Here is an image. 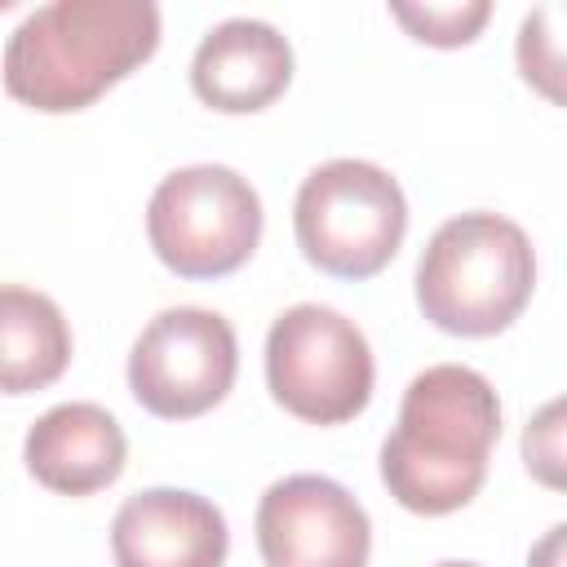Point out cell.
Wrapping results in <instances>:
<instances>
[{
    "label": "cell",
    "mask_w": 567,
    "mask_h": 567,
    "mask_svg": "<svg viewBox=\"0 0 567 567\" xmlns=\"http://www.w3.org/2000/svg\"><path fill=\"white\" fill-rule=\"evenodd\" d=\"M146 239L182 279L235 275L261 244V199L252 182L226 164L177 168L151 190Z\"/></svg>",
    "instance_id": "5b68a950"
},
{
    "label": "cell",
    "mask_w": 567,
    "mask_h": 567,
    "mask_svg": "<svg viewBox=\"0 0 567 567\" xmlns=\"http://www.w3.org/2000/svg\"><path fill=\"white\" fill-rule=\"evenodd\" d=\"M226 554V514L186 487H146L111 518L115 567H221Z\"/></svg>",
    "instance_id": "9c48e42d"
},
{
    "label": "cell",
    "mask_w": 567,
    "mask_h": 567,
    "mask_svg": "<svg viewBox=\"0 0 567 567\" xmlns=\"http://www.w3.org/2000/svg\"><path fill=\"white\" fill-rule=\"evenodd\" d=\"M536 288V252L518 221L501 213L447 217L416 261V306L452 337L505 332Z\"/></svg>",
    "instance_id": "3957f363"
},
{
    "label": "cell",
    "mask_w": 567,
    "mask_h": 567,
    "mask_svg": "<svg viewBox=\"0 0 567 567\" xmlns=\"http://www.w3.org/2000/svg\"><path fill=\"white\" fill-rule=\"evenodd\" d=\"M155 49L159 4L151 0H53L13 27L0 75L13 102L66 115L93 106Z\"/></svg>",
    "instance_id": "7a4b0ae2"
},
{
    "label": "cell",
    "mask_w": 567,
    "mask_h": 567,
    "mask_svg": "<svg viewBox=\"0 0 567 567\" xmlns=\"http://www.w3.org/2000/svg\"><path fill=\"white\" fill-rule=\"evenodd\" d=\"M239 372L235 328L204 306L159 310L128 350V390L159 421H190L217 408Z\"/></svg>",
    "instance_id": "52a82bcc"
},
{
    "label": "cell",
    "mask_w": 567,
    "mask_h": 567,
    "mask_svg": "<svg viewBox=\"0 0 567 567\" xmlns=\"http://www.w3.org/2000/svg\"><path fill=\"white\" fill-rule=\"evenodd\" d=\"M434 567H483V563H470V558H443V563H434Z\"/></svg>",
    "instance_id": "2e32d148"
},
{
    "label": "cell",
    "mask_w": 567,
    "mask_h": 567,
    "mask_svg": "<svg viewBox=\"0 0 567 567\" xmlns=\"http://www.w3.org/2000/svg\"><path fill=\"white\" fill-rule=\"evenodd\" d=\"M292 80V44L261 18H226L208 27L190 58V89L226 115L266 111Z\"/></svg>",
    "instance_id": "30bf717a"
},
{
    "label": "cell",
    "mask_w": 567,
    "mask_h": 567,
    "mask_svg": "<svg viewBox=\"0 0 567 567\" xmlns=\"http://www.w3.org/2000/svg\"><path fill=\"white\" fill-rule=\"evenodd\" d=\"M558 545H563V523L545 536V545L532 554V563H527V567H554V563H558Z\"/></svg>",
    "instance_id": "9a60e30c"
},
{
    "label": "cell",
    "mask_w": 567,
    "mask_h": 567,
    "mask_svg": "<svg viewBox=\"0 0 567 567\" xmlns=\"http://www.w3.org/2000/svg\"><path fill=\"white\" fill-rule=\"evenodd\" d=\"M297 248L337 279H372L408 235L403 186L372 159H328L306 173L292 204Z\"/></svg>",
    "instance_id": "277c9868"
},
{
    "label": "cell",
    "mask_w": 567,
    "mask_h": 567,
    "mask_svg": "<svg viewBox=\"0 0 567 567\" xmlns=\"http://www.w3.org/2000/svg\"><path fill=\"white\" fill-rule=\"evenodd\" d=\"M377 363L363 328L332 306H288L266 332V385L310 425H346L372 399Z\"/></svg>",
    "instance_id": "8992f818"
},
{
    "label": "cell",
    "mask_w": 567,
    "mask_h": 567,
    "mask_svg": "<svg viewBox=\"0 0 567 567\" xmlns=\"http://www.w3.org/2000/svg\"><path fill=\"white\" fill-rule=\"evenodd\" d=\"M496 439L501 399L492 381L465 363H434L403 390L399 421L381 443V483L412 514H452L487 483Z\"/></svg>",
    "instance_id": "6da1fadb"
},
{
    "label": "cell",
    "mask_w": 567,
    "mask_h": 567,
    "mask_svg": "<svg viewBox=\"0 0 567 567\" xmlns=\"http://www.w3.org/2000/svg\"><path fill=\"white\" fill-rule=\"evenodd\" d=\"M27 474L58 496H93L124 474L128 439L102 403H58L22 439Z\"/></svg>",
    "instance_id": "8fae6325"
},
{
    "label": "cell",
    "mask_w": 567,
    "mask_h": 567,
    "mask_svg": "<svg viewBox=\"0 0 567 567\" xmlns=\"http://www.w3.org/2000/svg\"><path fill=\"white\" fill-rule=\"evenodd\" d=\"M71 363V323L49 292L0 284V394H35Z\"/></svg>",
    "instance_id": "7c38bea8"
},
{
    "label": "cell",
    "mask_w": 567,
    "mask_h": 567,
    "mask_svg": "<svg viewBox=\"0 0 567 567\" xmlns=\"http://www.w3.org/2000/svg\"><path fill=\"white\" fill-rule=\"evenodd\" d=\"M390 13L412 31V40L434 44V49H456L470 44L478 35V27L492 18L487 0H470V4H390Z\"/></svg>",
    "instance_id": "4fadbf2b"
},
{
    "label": "cell",
    "mask_w": 567,
    "mask_h": 567,
    "mask_svg": "<svg viewBox=\"0 0 567 567\" xmlns=\"http://www.w3.org/2000/svg\"><path fill=\"white\" fill-rule=\"evenodd\" d=\"M558 403H549L536 421H527V430H523V456H527V470L540 478V483H549V487H558L563 483V474H558V461H563V452H558Z\"/></svg>",
    "instance_id": "5bb4252c"
},
{
    "label": "cell",
    "mask_w": 567,
    "mask_h": 567,
    "mask_svg": "<svg viewBox=\"0 0 567 567\" xmlns=\"http://www.w3.org/2000/svg\"><path fill=\"white\" fill-rule=\"evenodd\" d=\"M257 549L266 567H368V509L328 474H288L257 501Z\"/></svg>",
    "instance_id": "ba28073f"
}]
</instances>
